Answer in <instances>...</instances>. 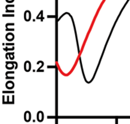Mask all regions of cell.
<instances>
[{
	"mask_svg": "<svg viewBox=\"0 0 130 124\" xmlns=\"http://www.w3.org/2000/svg\"><path fill=\"white\" fill-rule=\"evenodd\" d=\"M5 67L8 70H11V69H13L14 67L15 70H16L18 68V63L16 61H6Z\"/></svg>",
	"mask_w": 130,
	"mask_h": 124,
	"instance_id": "6da1fadb",
	"label": "cell"
},
{
	"mask_svg": "<svg viewBox=\"0 0 130 124\" xmlns=\"http://www.w3.org/2000/svg\"><path fill=\"white\" fill-rule=\"evenodd\" d=\"M24 120L27 123L31 121V113L29 110H26L24 113Z\"/></svg>",
	"mask_w": 130,
	"mask_h": 124,
	"instance_id": "7a4b0ae2",
	"label": "cell"
},
{
	"mask_svg": "<svg viewBox=\"0 0 130 124\" xmlns=\"http://www.w3.org/2000/svg\"><path fill=\"white\" fill-rule=\"evenodd\" d=\"M31 63L29 61H26L24 63V71L26 72H29L31 71Z\"/></svg>",
	"mask_w": 130,
	"mask_h": 124,
	"instance_id": "3957f363",
	"label": "cell"
},
{
	"mask_svg": "<svg viewBox=\"0 0 130 124\" xmlns=\"http://www.w3.org/2000/svg\"><path fill=\"white\" fill-rule=\"evenodd\" d=\"M5 87L8 89H13L14 88V83L13 81L9 80V81L6 82V83H5Z\"/></svg>",
	"mask_w": 130,
	"mask_h": 124,
	"instance_id": "277c9868",
	"label": "cell"
},
{
	"mask_svg": "<svg viewBox=\"0 0 130 124\" xmlns=\"http://www.w3.org/2000/svg\"><path fill=\"white\" fill-rule=\"evenodd\" d=\"M37 120L38 122H42L44 120V113L40 110L37 113Z\"/></svg>",
	"mask_w": 130,
	"mask_h": 124,
	"instance_id": "5b68a950",
	"label": "cell"
},
{
	"mask_svg": "<svg viewBox=\"0 0 130 124\" xmlns=\"http://www.w3.org/2000/svg\"><path fill=\"white\" fill-rule=\"evenodd\" d=\"M5 57H6V59H10V60H14V52H9V53H7L6 54V55H5Z\"/></svg>",
	"mask_w": 130,
	"mask_h": 124,
	"instance_id": "8992f818",
	"label": "cell"
},
{
	"mask_svg": "<svg viewBox=\"0 0 130 124\" xmlns=\"http://www.w3.org/2000/svg\"><path fill=\"white\" fill-rule=\"evenodd\" d=\"M6 79L7 80H8V79H11V80H13V79H14V77L13 76V77H8V76H6Z\"/></svg>",
	"mask_w": 130,
	"mask_h": 124,
	"instance_id": "52a82bcc",
	"label": "cell"
},
{
	"mask_svg": "<svg viewBox=\"0 0 130 124\" xmlns=\"http://www.w3.org/2000/svg\"><path fill=\"white\" fill-rule=\"evenodd\" d=\"M10 92L14 93V92H13V91H12V92H3V93H10Z\"/></svg>",
	"mask_w": 130,
	"mask_h": 124,
	"instance_id": "ba28073f",
	"label": "cell"
},
{
	"mask_svg": "<svg viewBox=\"0 0 130 124\" xmlns=\"http://www.w3.org/2000/svg\"><path fill=\"white\" fill-rule=\"evenodd\" d=\"M115 121H116V124L118 123V120H117V119H116V120H115Z\"/></svg>",
	"mask_w": 130,
	"mask_h": 124,
	"instance_id": "9c48e42d",
	"label": "cell"
}]
</instances>
